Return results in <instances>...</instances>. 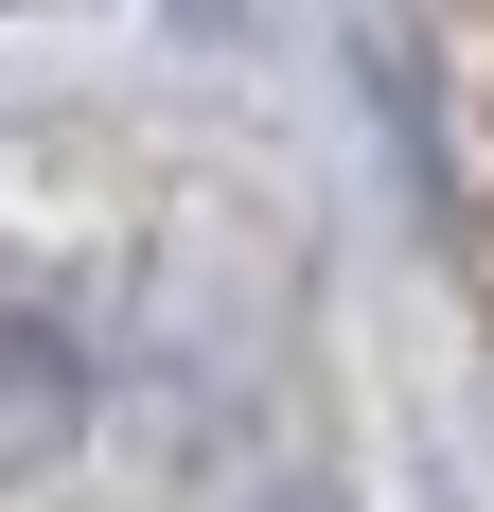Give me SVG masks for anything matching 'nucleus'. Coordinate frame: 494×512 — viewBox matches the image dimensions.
Here are the masks:
<instances>
[{
  "mask_svg": "<svg viewBox=\"0 0 494 512\" xmlns=\"http://www.w3.org/2000/svg\"><path fill=\"white\" fill-rule=\"evenodd\" d=\"M53 424H71V354L0 301V442H53Z\"/></svg>",
  "mask_w": 494,
  "mask_h": 512,
  "instance_id": "1",
  "label": "nucleus"
}]
</instances>
